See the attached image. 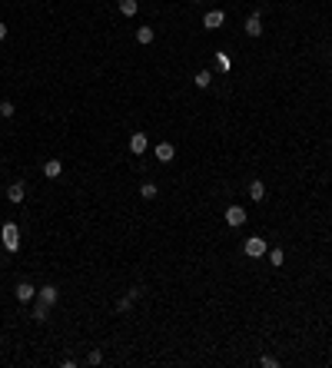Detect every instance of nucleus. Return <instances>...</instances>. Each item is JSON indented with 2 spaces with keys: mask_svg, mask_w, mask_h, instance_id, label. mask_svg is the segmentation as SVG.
<instances>
[{
  "mask_svg": "<svg viewBox=\"0 0 332 368\" xmlns=\"http://www.w3.org/2000/svg\"><path fill=\"white\" fill-rule=\"evenodd\" d=\"M0 239H4L7 252H17V249H20V229H17V222H4V229H0Z\"/></svg>",
  "mask_w": 332,
  "mask_h": 368,
  "instance_id": "1",
  "label": "nucleus"
},
{
  "mask_svg": "<svg viewBox=\"0 0 332 368\" xmlns=\"http://www.w3.org/2000/svg\"><path fill=\"white\" fill-rule=\"evenodd\" d=\"M243 252H246L249 259H263L266 252H269V246H266V239L252 236V239H246V242H243Z\"/></svg>",
  "mask_w": 332,
  "mask_h": 368,
  "instance_id": "2",
  "label": "nucleus"
},
{
  "mask_svg": "<svg viewBox=\"0 0 332 368\" xmlns=\"http://www.w3.org/2000/svg\"><path fill=\"white\" fill-rule=\"evenodd\" d=\"M37 299H40V302H47V305H56V299H60V289L47 282V285H40V289H37Z\"/></svg>",
  "mask_w": 332,
  "mask_h": 368,
  "instance_id": "3",
  "label": "nucleus"
},
{
  "mask_svg": "<svg viewBox=\"0 0 332 368\" xmlns=\"http://www.w3.org/2000/svg\"><path fill=\"white\" fill-rule=\"evenodd\" d=\"M13 295H17V302H33V299H37V289H33L30 282H17Z\"/></svg>",
  "mask_w": 332,
  "mask_h": 368,
  "instance_id": "4",
  "label": "nucleus"
},
{
  "mask_svg": "<svg viewBox=\"0 0 332 368\" xmlns=\"http://www.w3.org/2000/svg\"><path fill=\"white\" fill-rule=\"evenodd\" d=\"M226 24V13L223 10H209L206 17H203V27H206V30H216V27H223Z\"/></svg>",
  "mask_w": 332,
  "mask_h": 368,
  "instance_id": "5",
  "label": "nucleus"
},
{
  "mask_svg": "<svg viewBox=\"0 0 332 368\" xmlns=\"http://www.w3.org/2000/svg\"><path fill=\"white\" fill-rule=\"evenodd\" d=\"M226 222H229V226H243L246 222V209L243 206H229V209H226Z\"/></svg>",
  "mask_w": 332,
  "mask_h": 368,
  "instance_id": "6",
  "label": "nucleus"
},
{
  "mask_svg": "<svg viewBox=\"0 0 332 368\" xmlns=\"http://www.w3.org/2000/svg\"><path fill=\"white\" fill-rule=\"evenodd\" d=\"M130 150L136 153V156H143L146 153V133H133L130 136Z\"/></svg>",
  "mask_w": 332,
  "mask_h": 368,
  "instance_id": "7",
  "label": "nucleus"
},
{
  "mask_svg": "<svg viewBox=\"0 0 332 368\" xmlns=\"http://www.w3.org/2000/svg\"><path fill=\"white\" fill-rule=\"evenodd\" d=\"M60 173H63V162L60 159H47L44 162V176H47V179H56Z\"/></svg>",
  "mask_w": 332,
  "mask_h": 368,
  "instance_id": "8",
  "label": "nucleus"
},
{
  "mask_svg": "<svg viewBox=\"0 0 332 368\" xmlns=\"http://www.w3.org/2000/svg\"><path fill=\"white\" fill-rule=\"evenodd\" d=\"M153 40H157V30H153V27H140V30H136V44L150 47Z\"/></svg>",
  "mask_w": 332,
  "mask_h": 368,
  "instance_id": "9",
  "label": "nucleus"
},
{
  "mask_svg": "<svg viewBox=\"0 0 332 368\" xmlns=\"http://www.w3.org/2000/svg\"><path fill=\"white\" fill-rule=\"evenodd\" d=\"M173 156H176L173 143H160V146H157V159H160V162H173Z\"/></svg>",
  "mask_w": 332,
  "mask_h": 368,
  "instance_id": "10",
  "label": "nucleus"
},
{
  "mask_svg": "<svg viewBox=\"0 0 332 368\" xmlns=\"http://www.w3.org/2000/svg\"><path fill=\"white\" fill-rule=\"evenodd\" d=\"M246 33H249V37H259V33H263V20H259V13H252V17L246 20Z\"/></svg>",
  "mask_w": 332,
  "mask_h": 368,
  "instance_id": "11",
  "label": "nucleus"
},
{
  "mask_svg": "<svg viewBox=\"0 0 332 368\" xmlns=\"http://www.w3.org/2000/svg\"><path fill=\"white\" fill-rule=\"evenodd\" d=\"M7 199H10V202H24V182H13V186H7Z\"/></svg>",
  "mask_w": 332,
  "mask_h": 368,
  "instance_id": "12",
  "label": "nucleus"
},
{
  "mask_svg": "<svg viewBox=\"0 0 332 368\" xmlns=\"http://www.w3.org/2000/svg\"><path fill=\"white\" fill-rule=\"evenodd\" d=\"M263 196H266V182H259V179H252L249 182V199H263Z\"/></svg>",
  "mask_w": 332,
  "mask_h": 368,
  "instance_id": "13",
  "label": "nucleus"
},
{
  "mask_svg": "<svg viewBox=\"0 0 332 368\" xmlns=\"http://www.w3.org/2000/svg\"><path fill=\"white\" fill-rule=\"evenodd\" d=\"M193 83H196V87H200V90H206L209 83H213V73H209V70H200V73L193 76Z\"/></svg>",
  "mask_w": 332,
  "mask_h": 368,
  "instance_id": "14",
  "label": "nucleus"
},
{
  "mask_svg": "<svg viewBox=\"0 0 332 368\" xmlns=\"http://www.w3.org/2000/svg\"><path fill=\"white\" fill-rule=\"evenodd\" d=\"M47 315H50V305L37 299V305H33V318H37V322H47Z\"/></svg>",
  "mask_w": 332,
  "mask_h": 368,
  "instance_id": "15",
  "label": "nucleus"
},
{
  "mask_svg": "<svg viewBox=\"0 0 332 368\" xmlns=\"http://www.w3.org/2000/svg\"><path fill=\"white\" fill-rule=\"evenodd\" d=\"M136 10H140L136 0H120V13H123V17H133Z\"/></svg>",
  "mask_w": 332,
  "mask_h": 368,
  "instance_id": "16",
  "label": "nucleus"
},
{
  "mask_svg": "<svg viewBox=\"0 0 332 368\" xmlns=\"http://www.w3.org/2000/svg\"><path fill=\"white\" fill-rule=\"evenodd\" d=\"M157 182H143V186H140V196H143V199H157Z\"/></svg>",
  "mask_w": 332,
  "mask_h": 368,
  "instance_id": "17",
  "label": "nucleus"
},
{
  "mask_svg": "<svg viewBox=\"0 0 332 368\" xmlns=\"http://www.w3.org/2000/svg\"><path fill=\"white\" fill-rule=\"evenodd\" d=\"M130 309H133V299H130V295H126V299H116V312H120V315H126Z\"/></svg>",
  "mask_w": 332,
  "mask_h": 368,
  "instance_id": "18",
  "label": "nucleus"
},
{
  "mask_svg": "<svg viewBox=\"0 0 332 368\" xmlns=\"http://www.w3.org/2000/svg\"><path fill=\"white\" fill-rule=\"evenodd\" d=\"M13 110H17V106H13L10 100H4V103H0V116H4V119H10V116H13Z\"/></svg>",
  "mask_w": 332,
  "mask_h": 368,
  "instance_id": "19",
  "label": "nucleus"
},
{
  "mask_svg": "<svg viewBox=\"0 0 332 368\" xmlns=\"http://www.w3.org/2000/svg\"><path fill=\"white\" fill-rule=\"evenodd\" d=\"M269 262H272V265H282V262H286V252H282V249H272V252H269Z\"/></svg>",
  "mask_w": 332,
  "mask_h": 368,
  "instance_id": "20",
  "label": "nucleus"
},
{
  "mask_svg": "<svg viewBox=\"0 0 332 368\" xmlns=\"http://www.w3.org/2000/svg\"><path fill=\"white\" fill-rule=\"evenodd\" d=\"M259 365H263V368H276L279 358H276V355H263V358H259Z\"/></svg>",
  "mask_w": 332,
  "mask_h": 368,
  "instance_id": "21",
  "label": "nucleus"
},
{
  "mask_svg": "<svg viewBox=\"0 0 332 368\" xmlns=\"http://www.w3.org/2000/svg\"><path fill=\"white\" fill-rule=\"evenodd\" d=\"M126 295H130L133 302H136V299H143V289H140V285H133V289H130V292H126Z\"/></svg>",
  "mask_w": 332,
  "mask_h": 368,
  "instance_id": "22",
  "label": "nucleus"
},
{
  "mask_svg": "<svg viewBox=\"0 0 332 368\" xmlns=\"http://www.w3.org/2000/svg\"><path fill=\"white\" fill-rule=\"evenodd\" d=\"M87 362H90V365H100V362H103V355H100V352H90Z\"/></svg>",
  "mask_w": 332,
  "mask_h": 368,
  "instance_id": "23",
  "label": "nucleus"
},
{
  "mask_svg": "<svg viewBox=\"0 0 332 368\" xmlns=\"http://www.w3.org/2000/svg\"><path fill=\"white\" fill-rule=\"evenodd\" d=\"M7 37V24H4V20H0V40H4Z\"/></svg>",
  "mask_w": 332,
  "mask_h": 368,
  "instance_id": "24",
  "label": "nucleus"
},
{
  "mask_svg": "<svg viewBox=\"0 0 332 368\" xmlns=\"http://www.w3.org/2000/svg\"><path fill=\"white\" fill-rule=\"evenodd\" d=\"M193 4H200V0H193Z\"/></svg>",
  "mask_w": 332,
  "mask_h": 368,
  "instance_id": "25",
  "label": "nucleus"
}]
</instances>
